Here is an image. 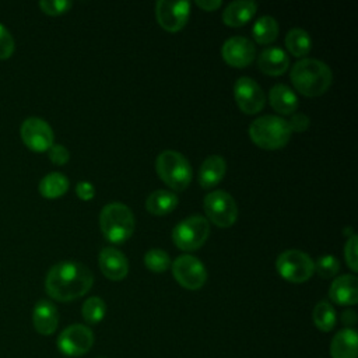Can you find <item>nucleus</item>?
<instances>
[{"label":"nucleus","mask_w":358,"mask_h":358,"mask_svg":"<svg viewBox=\"0 0 358 358\" xmlns=\"http://www.w3.org/2000/svg\"><path fill=\"white\" fill-rule=\"evenodd\" d=\"M234 96L238 108L246 115H255L266 105L264 91L250 77H241L236 80L234 84Z\"/></svg>","instance_id":"obj_12"},{"label":"nucleus","mask_w":358,"mask_h":358,"mask_svg":"<svg viewBox=\"0 0 358 358\" xmlns=\"http://www.w3.org/2000/svg\"><path fill=\"white\" fill-rule=\"evenodd\" d=\"M32 323L35 330L39 334L42 336L53 334L59 324L57 308L48 299L38 301L32 310Z\"/></svg>","instance_id":"obj_16"},{"label":"nucleus","mask_w":358,"mask_h":358,"mask_svg":"<svg viewBox=\"0 0 358 358\" xmlns=\"http://www.w3.org/2000/svg\"><path fill=\"white\" fill-rule=\"evenodd\" d=\"M227 172V162L221 155L207 157L199 169V185L204 189H211L221 182Z\"/></svg>","instance_id":"obj_20"},{"label":"nucleus","mask_w":358,"mask_h":358,"mask_svg":"<svg viewBox=\"0 0 358 358\" xmlns=\"http://www.w3.org/2000/svg\"><path fill=\"white\" fill-rule=\"evenodd\" d=\"M210 234V222L203 215H190L179 221L172 229V241L180 250L200 249Z\"/></svg>","instance_id":"obj_6"},{"label":"nucleus","mask_w":358,"mask_h":358,"mask_svg":"<svg viewBox=\"0 0 358 358\" xmlns=\"http://www.w3.org/2000/svg\"><path fill=\"white\" fill-rule=\"evenodd\" d=\"M172 274L179 285L196 291L206 284L207 271L204 264L192 255H180L172 263Z\"/></svg>","instance_id":"obj_9"},{"label":"nucleus","mask_w":358,"mask_h":358,"mask_svg":"<svg viewBox=\"0 0 358 358\" xmlns=\"http://www.w3.org/2000/svg\"><path fill=\"white\" fill-rule=\"evenodd\" d=\"M70 0H42L39 1L41 10L48 15H60L71 8Z\"/></svg>","instance_id":"obj_31"},{"label":"nucleus","mask_w":358,"mask_h":358,"mask_svg":"<svg viewBox=\"0 0 358 358\" xmlns=\"http://www.w3.org/2000/svg\"><path fill=\"white\" fill-rule=\"evenodd\" d=\"M15 49L11 32L0 22V59H8Z\"/></svg>","instance_id":"obj_32"},{"label":"nucleus","mask_w":358,"mask_h":358,"mask_svg":"<svg viewBox=\"0 0 358 358\" xmlns=\"http://www.w3.org/2000/svg\"><path fill=\"white\" fill-rule=\"evenodd\" d=\"M313 264H315V271L322 278H331L340 270V262L333 255H322L316 259V262H313Z\"/></svg>","instance_id":"obj_30"},{"label":"nucleus","mask_w":358,"mask_h":358,"mask_svg":"<svg viewBox=\"0 0 358 358\" xmlns=\"http://www.w3.org/2000/svg\"><path fill=\"white\" fill-rule=\"evenodd\" d=\"M289 66V57L281 48L271 46L264 49L257 57V67L260 71L268 76H280L287 71Z\"/></svg>","instance_id":"obj_18"},{"label":"nucleus","mask_w":358,"mask_h":358,"mask_svg":"<svg viewBox=\"0 0 358 358\" xmlns=\"http://www.w3.org/2000/svg\"><path fill=\"white\" fill-rule=\"evenodd\" d=\"M203 206L208 222H213L220 228H229L236 222V201L225 190H213L207 193Z\"/></svg>","instance_id":"obj_8"},{"label":"nucleus","mask_w":358,"mask_h":358,"mask_svg":"<svg viewBox=\"0 0 358 358\" xmlns=\"http://www.w3.org/2000/svg\"><path fill=\"white\" fill-rule=\"evenodd\" d=\"M144 264L152 273H164L171 266L169 255L158 248H152L144 255Z\"/></svg>","instance_id":"obj_29"},{"label":"nucleus","mask_w":358,"mask_h":358,"mask_svg":"<svg viewBox=\"0 0 358 358\" xmlns=\"http://www.w3.org/2000/svg\"><path fill=\"white\" fill-rule=\"evenodd\" d=\"M277 273L288 282L301 284L308 281L315 273L310 256L298 249H288L278 255L275 260Z\"/></svg>","instance_id":"obj_7"},{"label":"nucleus","mask_w":358,"mask_h":358,"mask_svg":"<svg viewBox=\"0 0 358 358\" xmlns=\"http://www.w3.org/2000/svg\"><path fill=\"white\" fill-rule=\"evenodd\" d=\"M190 15L189 1L159 0L155 3V17L158 24L168 32L180 31Z\"/></svg>","instance_id":"obj_13"},{"label":"nucleus","mask_w":358,"mask_h":358,"mask_svg":"<svg viewBox=\"0 0 358 358\" xmlns=\"http://www.w3.org/2000/svg\"><path fill=\"white\" fill-rule=\"evenodd\" d=\"M94 344L92 331L84 324H71L57 337V348L69 357H80L90 351Z\"/></svg>","instance_id":"obj_11"},{"label":"nucleus","mask_w":358,"mask_h":358,"mask_svg":"<svg viewBox=\"0 0 358 358\" xmlns=\"http://www.w3.org/2000/svg\"><path fill=\"white\" fill-rule=\"evenodd\" d=\"M285 46L292 56L302 57L309 53V50L312 48V39L305 29L292 28L287 32Z\"/></svg>","instance_id":"obj_26"},{"label":"nucleus","mask_w":358,"mask_h":358,"mask_svg":"<svg viewBox=\"0 0 358 358\" xmlns=\"http://www.w3.org/2000/svg\"><path fill=\"white\" fill-rule=\"evenodd\" d=\"M136 220L131 210L119 201H112L99 213V228L112 243L126 242L134 232Z\"/></svg>","instance_id":"obj_4"},{"label":"nucleus","mask_w":358,"mask_h":358,"mask_svg":"<svg viewBox=\"0 0 358 358\" xmlns=\"http://www.w3.org/2000/svg\"><path fill=\"white\" fill-rule=\"evenodd\" d=\"M357 245H358V239H357V235H351L345 245H344V257H345V262L348 264V267L355 273L358 271V257H357Z\"/></svg>","instance_id":"obj_33"},{"label":"nucleus","mask_w":358,"mask_h":358,"mask_svg":"<svg viewBox=\"0 0 358 358\" xmlns=\"http://www.w3.org/2000/svg\"><path fill=\"white\" fill-rule=\"evenodd\" d=\"M268 102L280 115H292L298 108V98L295 92L285 84H275L271 87L268 92Z\"/></svg>","instance_id":"obj_22"},{"label":"nucleus","mask_w":358,"mask_h":358,"mask_svg":"<svg viewBox=\"0 0 358 358\" xmlns=\"http://www.w3.org/2000/svg\"><path fill=\"white\" fill-rule=\"evenodd\" d=\"M92 284V271L85 264L74 260L53 264L45 278L48 295L59 302H70L85 295Z\"/></svg>","instance_id":"obj_1"},{"label":"nucleus","mask_w":358,"mask_h":358,"mask_svg":"<svg viewBox=\"0 0 358 358\" xmlns=\"http://www.w3.org/2000/svg\"><path fill=\"white\" fill-rule=\"evenodd\" d=\"M69 179L64 173L50 172L41 179L38 190L46 199H57L69 190Z\"/></svg>","instance_id":"obj_24"},{"label":"nucleus","mask_w":358,"mask_h":358,"mask_svg":"<svg viewBox=\"0 0 358 358\" xmlns=\"http://www.w3.org/2000/svg\"><path fill=\"white\" fill-rule=\"evenodd\" d=\"M291 83L305 96H319L324 94L333 81L330 67L317 59L305 57L291 69Z\"/></svg>","instance_id":"obj_2"},{"label":"nucleus","mask_w":358,"mask_h":358,"mask_svg":"<svg viewBox=\"0 0 358 358\" xmlns=\"http://www.w3.org/2000/svg\"><path fill=\"white\" fill-rule=\"evenodd\" d=\"M98 264L102 274L112 281H120L129 273V262L124 253L113 246L101 249L98 255Z\"/></svg>","instance_id":"obj_15"},{"label":"nucleus","mask_w":358,"mask_h":358,"mask_svg":"<svg viewBox=\"0 0 358 358\" xmlns=\"http://www.w3.org/2000/svg\"><path fill=\"white\" fill-rule=\"evenodd\" d=\"M178 196L165 189L154 190L145 200V208L152 215H166L178 206Z\"/></svg>","instance_id":"obj_23"},{"label":"nucleus","mask_w":358,"mask_h":358,"mask_svg":"<svg viewBox=\"0 0 358 358\" xmlns=\"http://www.w3.org/2000/svg\"><path fill=\"white\" fill-rule=\"evenodd\" d=\"M287 122H288V126H289L291 131H296V133L305 131L309 127V123H310L308 115H305L302 112H294L291 115V119L287 120Z\"/></svg>","instance_id":"obj_35"},{"label":"nucleus","mask_w":358,"mask_h":358,"mask_svg":"<svg viewBox=\"0 0 358 358\" xmlns=\"http://www.w3.org/2000/svg\"><path fill=\"white\" fill-rule=\"evenodd\" d=\"M312 319L319 330L330 331L336 326V310L330 302L320 301L313 308Z\"/></svg>","instance_id":"obj_27"},{"label":"nucleus","mask_w":358,"mask_h":358,"mask_svg":"<svg viewBox=\"0 0 358 358\" xmlns=\"http://www.w3.org/2000/svg\"><path fill=\"white\" fill-rule=\"evenodd\" d=\"M48 152H49V159L55 165H64L70 159L69 150L64 145H62V144H53L48 150Z\"/></svg>","instance_id":"obj_34"},{"label":"nucleus","mask_w":358,"mask_h":358,"mask_svg":"<svg viewBox=\"0 0 358 358\" xmlns=\"http://www.w3.org/2000/svg\"><path fill=\"white\" fill-rule=\"evenodd\" d=\"M357 331L351 327L337 331L330 344L331 358H357Z\"/></svg>","instance_id":"obj_21"},{"label":"nucleus","mask_w":358,"mask_h":358,"mask_svg":"<svg viewBox=\"0 0 358 358\" xmlns=\"http://www.w3.org/2000/svg\"><path fill=\"white\" fill-rule=\"evenodd\" d=\"M341 317H343V323H344V324H347V326H351V324H354V323H355V320H357L355 312H354V310H351V309H347V310H344Z\"/></svg>","instance_id":"obj_38"},{"label":"nucleus","mask_w":358,"mask_h":358,"mask_svg":"<svg viewBox=\"0 0 358 358\" xmlns=\"http://www.w3.org/2000/svg\"><path fill=\"white\" fill-rule=\"evenodd\" d=\"M20 134L24 144L32 151H48L53 145V130L50 124L41 117H27L21 123Z\"/></svg>","instance_id":"obj_10"},{"label":"nucleus","mask_w":358,"mask_h":358,"mask_svg":"<svg viewBox=\"0 0 358 358\" xmlns=\"http://www.w3.org/2000/svg\"><path fill=\"white\" fill-rule=\"evenodd\" d=\"M278 22L271 15H262L257 18L252 28V35L255 41L260 45H268L274 42L278 36Z\"/></svg>","instance_id":"obj_25"},{"label":"nucleus","mask_w":358,"mask_h":358,"mask_svg":"<svg viewBox=\"0 0 358 358\" xmlns=\"http://www.w3.org/2000/svg\"><path fill=\"white\" fill-rule=\"evenodd\" d=\"M81 313H83V317L87 323L96 324L105 317L106 305H105L103 299H101L99 296H90L83 303Z\"/></svg>","instance_id":"obj_28"},{"label":"nucleus","mask_w":358,"mask_h":358,"mask_svg":"<svg viewBox=\"0 0 358 358\" xmlns=\"http://www.w3.org/2000/svg\"><path fill=\"white\" fill-rule=\"evenodd\" d=\"M291 133L288 122L275 115L259 116L249 126L250 140L264 150L282 148L289 141Z\"/></svg>","instance_id":"obj_3"},{"label":"nucleus","mask_w":358,"mask_h":358,"mask_svg":"<svg viewBox=\"0 0 358 358\" xmlns=\"http://www.w3.org/2000/svg\"><path fill=\"white\" fill-rule=\"evenodd\" d=\"M221 56L232 67H246L256 57V48L246 36H231L221 48Z\"/></svg>","instance_id":"obj_14"},{"label":"nucleus","mask_w":358,"mask_h":358,"mask_svg":"<svg viewBox=\"0 0 358 358\" xmlns=\"http://www.w3.org/2000/svg\"><path fill=\"white\" fill-rule=\"evenodd\" d=\"M155 171L162 182L176 192L185 190L192 182L190 162L175 150H165L157 157Z\"/></svg>","instance_id":"obj_5"},{"label":"nucleus","mask_w":358,"mask_h":358,"mask_svg":"<svg viewBox=\"0 0 358 358\" xmlns=\"http://www.w3.org/2000/svg\"><path fill=\"white\" fill-rule=\"evenodd\" d=\"M76 194L84 200V201H88V200H92L94 196H95V187L91 182L88 180H81L77 183L76 186Z\"/></svg>","instance_id":"obj_36"},{"label":"nucleus","mask_w":358,"mask_h":358,"mask_svg":"<svg viewBox=\"0 0 358 358\" xmlns=\"http://www.w3.org/2000/svg\"><path fill=\"white\" fill-rule=\"evenodd\" d=\"M329 296L337 305H355L358 302V280L354 274H343L333 280Z\"/></svg>","instance_id":"obj_17"},{"label":"nucleus","mask_w":358,"mask_h":358,"mask_svg":"<svg viewBox=\"0 0 358 358\" xmlns=\"http://www.w3.org/2000/svg\"><path fill=\"white\" fill-rule=\"evenodd\" d=\"M257 11V4L252 0H236L229 3L222 11V21L228 27H242L249 22Z\"/></svg>","instance_id":"obj_19"},{"label":"nucleus","mask_w":358,"mask_h":358,"mask_svg":"<svg viewBox=\"0 0 358 358\" xmlns=\"http://www.w3.org/2000/svg\"><path fill=\"white\" fill-rule=\"evenodd\" d=\"M196 4L203 8L204 11H214L217 10L218 7H221V1L220 0H197Z\"/></svg>","instance_id":"obj_37"}]
</instances>
